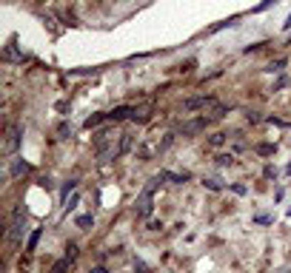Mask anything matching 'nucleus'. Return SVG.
Here are the masks:
<instances>
[{
	"label": "nucleus",
	"mask_w": 291,
	"mask_h": 273,
	"mask_svg": "<svg viewBox=\"0 0 291 273\" xmlns=\"http://www.w3.org/2000/svg\"><path fill=\"white\" fill-rule=\"evenodd\" d=\"M283 65H285V60H277V63H271V65H269V72H280Z\"/></svg>",
	"instance_id": "12"
},
{
	"label": "nucleus",
	"mask_w": 291,
	"mask_h": 273,
	"mask_svg": "<svg viewBox=\"0 0 291 273\" xmlns=\"http://www.w3.org/2000/svg\"><path fill=\"white\" fill-rule=\"evenodd\" d=\"M131 114V108L129 106H120V108H114V111H111V114H106L109 117V120H123V117H129Z\"/></svg>",
	"instance_id": "5"
},
{
	"label": "nucleus",
	"mask_w": 291,
	"mask_h": 273,
	"mask_svg": "<svg viewBox=\"0 0 291 273\" xmlns=\"http://www.w3.org/2000/svg\"><path fill=\"white\" fill-rule=\"evenodd\" d=\"M283 26H285V29H291V15H288V20H285V23H283Z\"/></svg>",
	"instance_id": "15"
},
{
	"label": "nucleus",
	"mask_w": 291,
	"mask_h": 273,
	"mask_svg": "<svg viewBox=\"0 0 291 273\" xmlns=\"http://www.w3.org/2000/svg\"><path fill=\"white\" fill-rule=\"evenodd\" d=\"M20 140H23L20 125H9V128H6V140H3V154H6V157H12V154L20 148Z\"/></svg>",
	"instance_id": "2"
},
{
	"label": "nucleus",
	"mask_w": 291,
	"mask_h": 273,
	"mask_svg": "<svg viewBox=\"0 0 291 273\" xmlns=\"http://www.w3.org/2000/svg\"><path fill=\"white\" fill-rule=\"evenodd\" d=\"M157 182H160V177L152 180V185L146 188L143 194H140V199H137V216H143V219L152 214V194H154V185H157Z\"/></svg>",
	"instance_id": "3"
},
{
	"label": "nucleus",
	"mask_w": 291,
	"mask_h": 273,
	"mask_svg": "<svg viewBox=\"0 0 291 273\" xmlns=\"http://www.w3.org/2000/svg\"><path fill=\"white\" fill-rule=\"evenodd\" d=\"M77 225H80V228H89V225H95V216H77Z\"/></svg>",
	"instance_id": "8"
},
{
	"label": "nucleus",
	"mask_w": 291,
	"mask_h": 273,
	"mask_svg": "<svg viewBox=\"0 0 291 273\" xmlns=\"http://www.w3.org/2000/svg\"><path fill=\"white\" fill-rule=\"evenodd\" d=\"M214 106V97H191V100H183V111H197V108H209Z\"/></svg>",
	"instance_id": "4"
},
{
	"label": "nucleus",
	"mask_w": 291,
	"mask_h": 273,
	"mask_svg": "<svg viewBox=\"0 0 291 273\" xmlns=\"http://www.w3.org/2000/svg\"><path fill=\"white\" fill-rule=\"evenodd\" d=\"M23 230H26V208L23 205H17L15 208V214H12V228H9V239L12 242H20L23 239Z\"/></svg>",
	"instance_id": "1"
},
{
	"label": "nucleus",
	"mask_w": 291,
	"mask_h": 273,
	"mask_svg": "<svg viewBox=\"0 0 291 273\" xmlns=\"http://www.w3.org/2000/svg\"><path fill=\"white\" fill-rule=\"evenodd\" d=\"M29 171V165L23 162V159H15V165H12V177H20V174Z\"/></svg>",
	"instance_id": "6"
},
{
	"label": "nucleus",
	"mask_w": 291,
	"mask_h": 273,
	"mask_svg": "<svg viewBox=\"0 0 291 273\" xmlns=\"http://www.w3.org/2000/svg\"><path fill=\"white\" fill-rule=\"evenodd\" d=\"M103 120H106V117H103V114H95V117H89V120H86V128H95V125H100Z\"/></svg>",
	"instance_id": "7"
},
{
	"label": "nucleus",
	"mask_w": 291,
	"mask_h": 273,
	"mask_svg": "<svg viewBox=\"0 0 291 273\" xmlns=\"http://www.w3.org/2000/svg\"><path fill=\"white\" fill-rule=\"evenodd\" d=\"M69 191H74V182H66L63 185V196H69Z\"/></svg>",
	"instance_id": "13"
},
{
	"label": "nucleus",
	"mask_w": 291,
	"mask_h": 273,
	"mask_svg": "<svg viewBox=\"0 0 291 273\" xmlns=\"http://www.w3.org/2000/svg\"><path fill=\"white\" fill-rule=\"evenodd\" d=\"M37 239H40V230H35V233L29 236V242H26V248H29V251H35V248H37Z\"/></svg>",
	"instance_id": "10"
},
{
	"label": "nucleus",
	"mask_w": 291,
	"mask_h": 273,
	"mask_svg": "<svg viewBox=\"0 0 291 273\" xmlns=\"http://www.w3.org/2000/svg\"><path fill=\"white\" fill-rule=\"evenodd\" d=\"M92 273H106V267H95V270H92Z\"/></svg>",
	"instance_id": "14"
},
{
	"label": "nucleus",
	"mask_w": 291,
	"mask_h": 273,
	"mask_svg": "<svg viewBox=\"0 0 291 273\" xmlns=\"http://www.w3.org/2000/svg\"><path fill=\"white\" fill-rule=\"evenodd\" d=\"M69 262H72V259H69V256H66V259H60L57 265H54V270H51V273H63L66 267H69Z\"/></svg>",
	"instance_id": "9"
},
{
	"label": "nucleus",
	"mask_w": 291,
	"mask_h": 273,
	"mask_svg": "<svg viewBox=\"0 0 291 273\" xmlns=\"http://www.w3.org/2000/svg\"><path fill=\"white\" fill-rule=\"evenodd\" d=\"M203 185H209V188H211V191H220V188H223V185H220V182H217V180H206V182H203Z\"/></svg>",
	"instance_id": "11"
}]
</instances>
